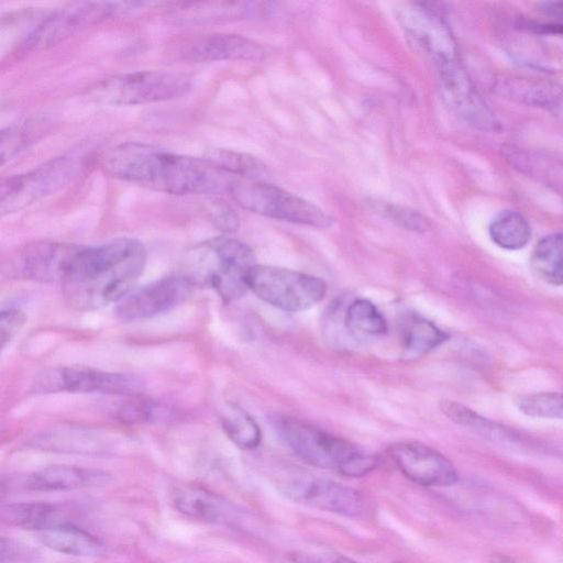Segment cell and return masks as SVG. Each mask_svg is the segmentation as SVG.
I'll use <instances>...</instances> for the list:
<instances>
[{
	"label": "cell",
	"mask_w": 563,
	"mask_h": 563,
	"mask_svg": "<svg viewBox=\"0 0 563 563\" xmlns=\"http://www.w3.org/2000/svg\"><path fill=\"white\" fill-rule=\"evenodd\" d=\"M100 164L114 178L173 195L230 192L234 180L206 158L178 155L136 142L107 150Z\"/></svg>",
	"instance_id": "cell-1"
},
{
	"label": "cell",
	"mask_w": 563,
	"mask_h": 563,
	"mask_svg": "<svg viewBox=\"0 0 563 563\" xmlns=\"http://www.w3.org/2000/svg\"><path fill=\"white\" fill-rule=\"evenodd\" d=\"M145 264V247L133 238L79 245L62 283L64 298L77 311H93L117 303L134 288Z\"/></svg>",
	"instance_id": "cell-2"
},
{
	"label": "cell",
	"mask_w": 563,
	"mask_h": 563,
	"mask_svg": "<svg viewBox=\"0 0 563 563\" xmlns=\"http://www.w3.org/2000/svg\"><path fill=\"white\" fill-rule=\"evenodd\" d=\"M256 264L253 251L244 242L220 235L189 250L187 274L194 284L216 290L225 302L242 298L247 291L246 275Z\"/></svg>",
	"instance_id": "cell-3"
},
{
	"label": "cell",
	"mask_w": 563,
	"mask_h": 563,
	"mask_svg": "<svg viewBox=\"0 0 563 563\" xmlns=\"http://www.w3.org/2000/svg\"><path fill=\"white\" fill-rule=\"evenodd\" d=\"M276 426L291 451L314 467L361 477L378 464L376 455L300 419L285 416Z\"/></svg>",
	"instance_id": "cell-4"
},
{
	"label": "cell",
	"mask_w": 563,
	"mask_h": 563,
	"mask_svg": "<svg viewBox=\"0 0 563 563\" xmlns=\"http://www.w3.org/2000/svg\"><path fill=\"white\" fill-rule=\"evenodd\" d=\"M190 87V76L180 71L137 70L96 81L88 97L103 106H135L177 99Z\"/></svg>",
	"instance_id": "cell-5"
},
{
	"label": "cell",
	"mask_w": 563,
	"mask_h": 563,
	"mask_svg": "<svg viewBox=\"0 0 563 563\" xmlns=\"http://www.w3.org/2000/svg\"><path fill=\"white\" fill-rule=\"evenodd\" d=\"M230 194L240 207L266 218L319 229L333 222L316 203L269 181L234 178Z\"/></svg>",
	"instance_id": "cell-6"
},
{
	"label": "cell",
	"mask_w": 563,
	"mask_h": 563,
	"mask_svg": "<svg viewBox=\"0 0 563 563\" xmlns=\"http://www.w3.org/2000/svg\"><path fill=\"white\" fill-rule=\"evenodd\" d=\"M81 168L71 155L52 158L29 170L0 178V217L30 207L70 185Z\"/></svg>",
	"instance_id": "cell-7"
},
{
	"label": "cell",
	"mask_w": 563,
	"mask_h": 563,
	"mask_svg": "<svg viewBox=\"0 0 563 563\" xmlns=\"http://www.w3.org/2000/svg\"><path fill=\"white\" fill-rule=\"evenodd\" d=\"M247 289L275 308L298 312L319 303L327 294L323 279L290 268L255 264L246 275Z\"/></svg>",
	"instance_id": "cell-8"
},
{
	"label": "cell",
	"mask_w": 563,
	"mask_h": 563,
	"mask_svg": "<svg viewBox=\"0 0 563 563\" xmlns=\"http://www.w3.org/2000/svg\"><path fill=\"white\" fill-rule=\"evenodd\" d=\"M145 388V380L139 375L81 365L46 368L36 376L32 385L35 394H103L130 398L141 396Z\"/></svg>",
	"instance_id": "cell-9"
},
{
	"label": "cell",
	"mask_w": 563,
	"mask_h": 563,
	"mask_svg": "<svg viewBox=\"0 0 563 563\" xmlns=\"http://www.w3.org/2000/svg\"><path fill=\"white\" fill-rule=\"evenodd\" d=\"M139 5L141 2L80 1L69 3L43 19L30 33L24 46L30 51L51 47L92 24Z\"/></svg>",
	"instance_id": "cell-10"
},
{
	"label": "cell",
	"mask_w": 563,
	"mask_h": 563,
	"mask_svg": "<svg viewBox=\"0 0 563 563\" xmlns=\"http://www.w3.org/2000/svg\"><path fill=\"white\" fill-rule=\"evenodd\" d=\"M279 489L294 501L350 518L363 517L368 509L357 490L327 478L302 474L283 481Z\"/></svg>",
	"instance_id": "cell-11"
},
{
	"label": "cell",
	"mask_w": 563,
	"mask_h": 563,
	"mask_svg": "<svg viewBox=\"0 0 563 563\" xmlns=\"http://www.w3.org/2000/svg\"><path fill=\"white\" fill-rule=\"evenodd\" d=\"M194 284L185 275H172L133 288L115 305L114 314L124 322L150 319L168 312L192 292Z\"/></svg>",
	"instance_id": "cell-12"
},
{
	"label": "cell",
	"mask_w": 563,
	"mask_h": 563,
	"mask_svg": "<svg viewBox=\"0 0 563 563\" xmlns=\"http://www.w3.org/2000/svg\"><path fill=\"white\" fill-rule=\"evenodd\" d=\"M444 97L455 111L475 128L497 132L499 121L481 98L459 57L437 64Z\"/></svg>",
	"instance_id": "cell-13"
},
{
	"label": "cell",
	"mask_w": 563,
	"mask_h": 563,
	"mask_svg": "<svg viewBox=\"0 0 563 563\" xmlns=\"http://www.w3.org/2000/svg\"><path fill=\"white\" fill-rule=\"evenodd\" d=\"M402 29L435 64L457 57L451 31L443 19L422 3H405L396 10Z\"/></svg>",
	"instance_id": "cell-14"
},
{
	"label": "cell",
	"mask_w": 563,
	"mask_h": 563,
	"mask_svg": "<svg viewBox=\"0 0 563 563\" xmlns=\"http://www.w3.org/2000/svg\"><path fill=\"white\" fill-rule=\"evenodd\" d=\"M172 54L180 60L202 63L214 60L260 62L265 57L264 48L256 42L231 33L195 35L176 42Z\"/></svg>",
	"instance_id": "cell-15"
},
{
	"label": "cell",
	"mask_w": 563,
	"mask_h": 563,
	"mask_svg": "<svg viewBox=\"0 0 563 563\" xmlns=\"http://www.w3.org/2000/svg\"><path fill=\"white\" fill-rule=\"evenodd\" d=\"M79 245L40 241L25 245L13 262L14 276L38 283H63Z\"/></svg>",
	"instance_id": "cell-16"
},
{
	"label": "cell",
	"mask_w": 563,
	"mask_h": 563,
	"mask_svg": "<svg viewBox=\"0 0 563 563\" xmlns=\"http://www.w3.org/2000/svg\"><path fill=\"white\" fill-rule=\"evenodd\" d=\"M398 470L422 486L446 487L456 483L454 465L440 452L417 442H400L389 448Z\"/></svg>",
	"instance_id": "cell-17"
},
{
	"label": "cell",
	"mask_w": 563,
	"mask_h": 563,
	"mask_svg": "<svg viewBox=\"0 0 563 563\" xmlns=\"http://www.w3.org/2000/svg\"><path fill=\"white\" fill-rule=\"evenodd\" d=\"M170 497L180 514L198 521L236 527L245 518L236 505L201 487H175Z\"/></svg>",
	"instance_id": "cell-18"
},
{
	"label": "cell",
	"mask_w": 563,
	"mask_h": 563,
	"mask_svg": "<svg viewBox=\"0 0 563 563\" xmlns=\"http://www.w3.org/2000/svg\"><path fill=\"white\" fill-rule=\"evenodd\" d=\"M272 3L255 1H202L172 4L167 18L175 23L261 19L273 11Z\"/></svg>",
	"instance_id": "cell-19"
},
{
	"label": "cell",
	"mask_w": 563,
	"mask_h": 563,
	"mask_svg": "<svg viewBox=\"0 0 563 563\" xmlns=\"http://www.w3.org/2000/svg\"><path fill=\"white\" fill-rule=\"evenodd\" d=\"M112 481L110 473L76 465H51L31 473L25 487L34 492H66L97 487Z\"/></svg>",
	"instance_id": "cell-20"
},
{
	"label": "cell",
	"mask_w": 563,
	"mask_h": 563,
	"mask_svg": "<svg viewBox=\"0 0 563 563\" xmlns=\"http://www.w3.org/2000/svg\"><path fill=\"white\" fill-rule=\"evenodd\" d=\"M0 521L35 532L59 525L73 523L63 507L41 501L1 505Z\"/></svg>",
	"instance_id": "cell-21"
},
{
	"label": "cell",
	"mask_w": 563,
	"mask_h": 563,
	"mask_svg": "<svg viewBox=\"0 0 563 563\" xmlns=\"http://www.w3.org/2000/svg\"><path fill=\"white\" fill-rule=\"evenodd\" d=\"M38 541L46 548L74 556H97L102 553V542L90 532L65 523L36 532Z\"/></svg>",
	"instance_id": "cell-22"
},
{
	"label": "cell",
	"mask_w": 563,
	"mask_h": 563,
	"mask_svg": "<svg viewBox=\"0 0 563 563\" xmlns=\"http://www.w3.org/2000/svg\"><path fill=\"white\" fill-rule=\"evenodd\" d=\"M497 89L517 102L547 110H555L561 102L560 87L552 82L508 77L499 80Z\"/></svg>",
	"instance_id": "cell-23"
},
{
	"label": "cell",
	"mask_w": 563,
	"mask_h": 563,
	"mask_svg": "<svg viewBox=\"0 0 563 563\" xmlns=\"http://www.w3.org/2000/svg\"><path fill=\"white\" fill-rule=\"evenodd\" d=\"M48 131L43 118H31L0 128V167L11 162Z\"/></svg>",
	"instance_id": "cell-24"
},
{
	"label": "cell",
	"mask_w": 563,
	"mask_h": 563,
	"mask_svg": "<svg viewBox=\"0 0 563 563\" xmlns=\"http://www.w3.org/2000/svg\"><path fill=\"white\" fill-rule=\"evenodd\" d=\"M400 339L406 354L418 357L441 345L448 335L432 321L418 313H408L401 320Z\"/></svg>",
	"instance_id": "cell-25"
},
{
	"label": "cell",
	"mask_w": 563,
	"mask_h": 563,
	"mask_svg": "<svg viewBox=\"0 0 563 563\" xmlns=\"http://www.w3.org/2000/svg\"><path fill=\"white\" fill-rule=\"evenodd\" d=\"M219 170L239 179L268 181L271 173L260 158L232 150H211L205 157Z\"/></svg>",
	"instance_id": "cell-26"
},
{
	"label": "cell",
	"mask_w": 563,
	"mask_h": 563,
	"mask_svg": "<svg viewBox=\"0 0 563 563\" xmlns=\"http://www.w3.org/2000/svg\"><path fill=\"white\" fill-rule=\"evenodd\" d=\"M439 407L442 413L454 423L467 428L490 441L504 443L516 440L511 431L462 404L443 399Z\"/></svg>",
	"instance_id": "cell-27"
},
{
	"label": "cell",
	"mask_w": 563,
	"mask_h": 563,
	"mask_svg": "<svg viewBox=\"0 0 563 563\" xmlns=\"http://www.w3.org/2000/svg\"><path fill=\"white\" fill-rule=\"evenodd\" d=\"M490 240L499 247L516 251L525 247L531 238V229L526 217L517 210H504L490 222Z\"/></svg>",
	"instance_id": "cell-28"
},
{
	"label": "cell",
	"mask_w": 563,
	"mask_h": 563,
	"mask_svg": "<svg viewBox=\"0 0 563 563\" xmlns=\"http://www.w3.org/2000/svg\"><path fill=\"white\" fill-rule=\"evenodd\" d=\"M344 325L355 339H374L387 333L388 325L383 313L367 299H356L344 313Z\"/></svg>",
	"instance_id": "cell-29"
},
{
	"label": "cell",
	"mask_w": 563,
	"mask_h": 563,
	"mask_svg": "<svg viewBox=\"0 0 563 563\" xmlns=\"http://www.w3.org/2000/svg\"><path fill=\"white\" fill-rule=\"evenodd\" d=\"M221 427L227 437L240 449H256L262 431L256 421L243 408L229 404L220 413Z\"/></svg>",
	"instance_id": "cell-30"
},
{
	"label": "cell",
	"mask_w": 563,
	"mask_h": 563,
	"mask_svg": "<svg viewBox=\"0 0 563 563\" xmlns=\"http://www.w3.org/2000/svg\"><path fill=\"white\" fill-rule=\"evenodd\" d=\"M562 233L555 232L542 238L531 254V267L544 282L562 285Z\"/></svg>",
	"instance_id": "cell-31"
},
{
	"label": "cell",
	"mask_w": 563,
	"mask_h": 563,
	"mask_svg": "<svg viewBox=\"0 0 563 563\" xmlns=\"http://www.w3.org/2000/svg\"><path fill=\"white\" fill-rule=\"evenodd\" d=\"M518 409L528 417L561 419L562 396L559 393H536L517 398Z\"/></svg>",
	"instance_id": "cell-32"
},
{
	"label": "cell",
	"mask_w": 563,
	"mask_h": 563,
	"mask_svg": "<svg viewBox=\"0 0 563 563\" xmlns=\"http://www.w3.org/2000/svg\"><path fill=\"white\" fill-rule=\"evenodd\" d=\"M133 397L119 410V418L130 424L145 422H163L169 420L173 413L165 407L150 399Z\"/></svg>",
	"instance_id": "cell-33"
},
{
	"label": "cell",
	"mask_w": 563,
	"mask_h": 563,
	"mask_svg": "<svg viewBox=\"0 0 563 563\" xmlns=\"http://www.w3.org/2000/svg\"><path fill=\"white\" fill-rule=\"evenodd\" d=\"M377 210L384 217L407 230L423 233L432 227L427 217L407 207L384 202L377 206Z\"/></svg>",
	"instance_id": "cell-34"
},
{
	"label": "cell",
	"mask_w": 563,
	"mask_h": 563,
	"mask_svg": "<svg viewBox=\"0 0 563 563\" xmlns=\"http://www.w3.org/2000/svg\"><path fill=\"white\" fill-rule=\"evenodd\" d=\"M511 159H514L516 166H518L520 170L526 172L529 175L536 176L539 179H543L545 184H558L560 186V183L555 180V177H553L550 173L547 172V169H549L550 172L555 173V167H561V165L556 166L553 159L548 158L545 156H539L538 154H529L528 152L525 151L512 154Z\"/></svg>",
	"instance_id": "cell-35"
},
{
	"label": "cell",
	"mask_w": 563,
	"mask_h": 563,
	"mask_svg": "<svg viewBox=\"0 0 563 563\" xmlns=\"http://www.w3.org/2000/svg\"><path fill=\"white\" fill-rule=\"evenodd\" d=\"M274 563H358L342 554L327 551H288Z\"/></svg>",
	"instance_id": "cell-36"
},
{
	"label": "cell",
	"mask_w": 563,
	"mask_h": 563,
	"mask_svg": "<svg viewBox=\"0 0 563 563\" xmlns=\"http://www.w3.org/2000/svg\"><path fill=\"white\" fill-rule=\"evenodd\" d=\"M25 322L26 317L19 309L0 310V351L20 333Z\"/></svg>",
	"instance_id": "cell-37"
},
{
	"label": "cell",
	"mask_w": 563,
	"mask_h": 563,
	"mask_svg": "<svg viewBox=\"0 0 563 563\" xmlns=\"http://www.w3.org/2000/svg\"><path fill=\"white\" fill-rule=\"evenodd\" d=\"M210 221L221 231L225 233L234 232L239 225V217L234 210L222 201H212L208 209Z\"/></svg>",
	"instance_id": "cell-38"
},
{
	"label": "cell",
	"mask_w": 563,
	"mask_h": 563,
	"mask_svg": "<svg viewBox=\"0 0 563 563\" xmlns=\"http://www.w3.org/2000/svg\"><path fill=\"white\" fill-rule=\"evenodd\" d=\"M30 552L15 540L0 536V563H21L30 556Z\"/></svg>",
	"instance_id": "cell-39"
},
{
	"label": "cell",
	"mask_w": 563,
	"mask_h": 563,
	"mask_svg": "<svg viewBox=\"0 0 563 563\" xmlns=\"http://www.w3.org/2000/svg\"><path fill=\"white\" fill-rule=\"evenodd\" d=\"M519 26L526 31L537 34H561L562 33V24L561 23H539L536 21L521 20L519 22Z\"/></svg>",
	"instance_id": "cell-40"
},
{
	"label": "cell",
	"mask_w": 563,
	"mask_h": 563,
	"mask_svg": "<svg viewBox=\"0 0 563 563\" xmlns=\"http://www.w3.org/2000/svg\"><path fill=\"white\" fill-rule=\"evenodd\" d=\"M538 5L540 8L539 10H541L542 12H544L547 14H551V15H558L559 18H561V12H562L561 2H553V1L540 2Z\"/></svg>",
	"instance_id": "cell-41"
},
{
	"label": "cell",
	"mask_w": 563,
	"mask_h": 563,
	"mask_svg": "<svg viewBox=\"0 0 563 563\" xmlns=\"http://www.w3.org/2000/svg\"><path fill=\"white\" fill-rule=\"evenodd\" d=\"M490 563H516V562L507 555L496 554L492 558Z\"/></svg>",
	"instance_id": "cell-42"
}]
</instances>
